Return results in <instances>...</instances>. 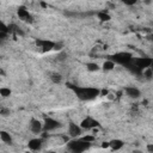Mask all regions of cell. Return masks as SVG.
<instances>
[{"label":"cell","mask_w":153,"mask_h":153,"mask_svg":"<svg viewBox=\"0 0 153 153\" xmlns=\"http://www.w3.org/2000/svg\"><path fill=\"white\" fill-rule=\"evenodd\" d=\"M69 87L74 91L76 97L81 100H92L99 96L100 90L97 87H85V86H74L69 85Z\"/></svg>","instance_id":"obj_1"},{"label":"cell","mask_w":153,"mask_h":153,"mask_svg":"<svg viewBox=\"0 0 153 153\" xmlns=\"http://www.w3.org/2000/svg\"><path fill=\"white\" fill-rule=\"evenodd\" d=\"M91 147V143L85 142L80 137L78 139H72L71 141H67V148L71 153H84Z\"/></svg>","instance_id":"obj_2"},{"label":"cell","mask_w":153,"mask_h":153,"mask_svg":"<svg viewBox=\"0 0 153 153\" xmlns=\"http://www.w3.org/2000/svg\"><path fill=\"white\" fill-rule=\"evenodd\" d=\"M109 60H111L115 65L118 63V65H121V66L128 67V66L133 62L134 57H133V55H131L130 53H127V51H120V53H116V54L109 56Z\"/></svg>","instance_id":"obj_3"},{"label":"cell","mask_w":153,"mask_h":153,"mask_svg":"<svg viewBox=\"0 0 153 153\" xmlns=\"http://www.w3.org/2000/svg\"><path fill=\"white\" fill-rule=\"evenodd\" d=\"M61 127H62V124L60 121H57L53 117H45L44 118V122H43V130L44 131H53V130H56Z\"/></svg>","instance_id":"obj_4"},{"label":"cell","mask_w":153,"mask_h":153,"mask_svg":"<svg viewBox=\"0 0 153 153\" xmlns=\"http://www.w3.org/2000/svg\"><path fill=\"white\" fill-rule=\"evenodd\" d=\"M152 62H153V60L151 57H147V56H145V57H137V59H134L133 60L134 66L136 68H139L141 72L143 69H146V68H149L152 66Z\"/></svg>","instance_id":"obj_5"},{"label":"cell","mask_w":153,"mask_h":153,"mask_svg":"<svg viewBox=\"0 0 153 153\" xmlns=\"http://www.w3.org/2000/svg\"><path fill=\"white\" fill-rule=\"evenodd\" d=\"M17 14H18V18L25 23H29L31 24L33 22V17L32 14L30 13V11L25 7V6H19L18 10H17Z\"/></svg>","instance_id":"obj_6"},{"label":"cell","mask_w":153,"mask_h":153,"mask_svg":"<svg viewBox=\"0 0 153 153\" xmlns=\"http://www.w3.org/2000/svg\"><path fill=\"white\" fill-rule=\"evenodd\" d=\"M37 47L43 51V53H49L51 50L55 49V42L50 41V39H37L36 41Z\"/></svg>","instance_id":"obj_7"},{"label":"cell","mask_w":153,"mask_h":153,"mask_svg":"<svg viewBox=\"0 0 153 153\" xmlns=\"http://www.w3.org/2000/svg\"><path fill=\"white\" fill-rule=\"evenodd\" d=\"M79 126H80L81 129L88 130V129H94V128L99 127L100 124H99V122H98L96 118H93V117H91V116H87V117H85V118L80 122Z\"/></svg>","instance_id":"obj_8"},{"label":"cell","mask_w":153,"mask_h":153,"mask_svg":"<svg viewBox=\"0 0 153 153\" xmlns=\"http://www.w3.org/2000/svg\"><path fill=\"white\" fill-rule=\"evenodd\" d=\"M81 133H82V129L80 128L79 124L74 123V122H69L68 124V135L72 137V139H78L81 136Z\"/></svg>","instance_id":"obj_9"},{"label":"cell","mask_w":153,"mask_h":153,"mask_svg":"<svg viewBox=\"0 0 153 153\" xmlns=\"http://www.w3.org/2000/svg\"><path fill=\"white\" fill-rule=\"evenodd\" d=\"M29 128L31 130V133L33 134H41L43 130V122H41L37 118H31L30 123H29Z\"/></svg>","instance_id":"obj_10"},{"label":"cell","mask_w":153,"mask_h":153,"mask_svg":"<svg viewBox=\"0 0 153 153\" xmlns=\"http://www.w3.org/2000/svg\"><path fill=\"white\" fill-rule=\"evenodd\" d=\"M42 147H43V140L41 137H33V139L29 140V142H27V148L32 152L41 151Z\"/></svg>","instance_id":"obj_11"},{"label":"cell","mask_w":153,"mask_h":153,"mask_svg":"<svg viewBox=\"0 0 153 153\" xmlns=\"http://www.w3.org/2000/svg\"><path fill=\"white\" fill-rule=\"evenodd\" d=\"M124 92H126V94H127L128 97H130V98H139V97L141 96L140 90H139L137 87H135V86H127V87L124 88Z\"/></svg>","instance_id":"obj_12"},{"label":"cell","mask_w":153,"mask_h":153,"mask_svg":"<svg viewBox=\"0 0 153 153\" xmlns=\"http://www.w3.org/2000/svg\"><path fill=\"white\" fill-rule=\"evenodd\" d=\"M123 146H124V142L120 139H112L111 141H109V148H111L112 151H120Z\"/></svg>","instance_id":"obj_13"},{"label":"cell","mask_w":153,"mask_h":153,"mask_svg":"<svg viewBox=\"0 0 153 153\" xmlns=\"http://www.w3.org/2000/svg\"><path fill=\"white\" fill-rule=\"evenodd\" d=\"M0 140L4 143H7V145H12V142H13V139H12L11 134L6 130H0Z\"/></svg>","instance_id":"obj_14"},{"label":"cell","mask_w":153,"mask_h":153,"mask_svg":"<svg viewBox=\"0 0 153 153\" xmlns=\"http://www.w3.org/2000/svg\"><path fill=\"white\" fill-rule=\"evenodd\" d=\"M115 63L111 61V60H105L104 62H103V65H102V68L104 69V71H106V72H109V71H112L114 68H115Z\"/></svg>","instance_id":"obj_15"},{"label":"cell","mask_w":153,"mask_h":153,"mask_svg":"<svg viewBox=\"0 0 153 153\" xmlns=\"http://www.w3.org/2000/svg\"><path fill=\"white\" fill-rule=\"evenodd\" d=\"M97 17H98V19L102 20V22H109V20L111 19L110 14H109L108 12H105V11H100V12H98V13H97Z\"/></svg>","instance_id":"obj_16"},{"label":"cell","mask_w":153,"mask_h":153,"mask_svg":"<svg viewBox=\"0 0 153 153\" xmlns=\"http://www.w3.org/2000/svg\"><path fill=\"white\" fill-rule=\"evenodd\" d=\"M86 69L90 71V72H97V71L100 69V67L96 62H88V63H86Z\"/></svg>","instance_id":"obj_17"},{"label":"cell","mask_w":153,"mask_h":153,"mask_svg":"<svg viewBox=\"0 0 153 153\" xmlns=\"http://www.w3.org/2000/svg\"><path fill=\"white\" fill-rule=\"evenodd\" d=\"M50 80L54 82V84H60L61 82V80H62V76H61V74L60 73H51L50 74Z\"/></svg>","instance_id":"obj_18"},{"label":"cell","mask_w":153,"mask_h":153,"mask_svg":"<svg viewBox=\"0 0 153 153\" xmlns=\"http://www.w3.org/2000/svg\"><path fill=\"white\" fill-rule=\"evenodd\" d=\"M11 94H12L11 88H8V87H0V96L2 98H8Z\"/></svg>","instance_id":"obj_19"},{"label":"cell","mask_w":153,"mask_h":153,"mask_svg":"<svg viewBox=\"0 0 153 153\" xmlns=\"http://www.w3.org/2000/svg\"><path fill=\"white\" fill-rule=\"evenodd\" d=\"M142 74H143V76H145L147 80H151L152 76H153V71H152V68L149 67V68L143 69V71H142Z\"/></svg>","instance_id":"obj_20"},{"label":"cell","mask_w":153,"mask_h":153,"mask_svg":"<svg viewBox=\"0 0 153 153\" xmlns=\"http://www.w3.org/2000/svg\"><path fill=\"white\" fill-rule=\"evenodd\" d=\"M80 139H81V140H84L85 142L92 143V142L94 141V139H96V137H94L93 135H90V134H88V135H84V136H80Z\"/></svg>","instance_id":"obj_21"},{"label":"cell","mask_w":153,"mask_h":153,"mask_svg":"<svg viewBox=\"0 0 153 153\" xmlns=\"http://www.w3.org/2000/svg\"><path fill=\"white\" fill-rule=\"evenodd\" d=\"M0 32H4V33H8V25H6L4 22L0 20Z\"/></svg>","instance_id":"obj_22"},{"label":"cell","mask_w":153,"mask_h":153,"mask_svg":"<svg viewBox=\"0 0 153 153\" xmlns=\"http://www.w3.org/2000/svg\"><path fill=\"white\" fill-rule=\"evenodd\" d=\"M7 38V33H4V32H0V42L5 41Z\"/></svg>","instance_id":"obj_23"},{"label":"cell","mask_w":153,"mask_h":153,"mask_svg":"<svg viewBox=\"0 0 153 153\" xmlns=\"http://www.w3.org/2000/svg\"><path fill=\"white\" fill-rule=\"evenodd\" d=\"M147 151H148V153H153V145L152 143L147 145Z\"/></svg>","instance_id":"obj_24"},{"label":"cell","mask_w":153,"mask_h":153,"mask_svg":"<svg viewBox=\"0 0 153 153\" xmlns=\"http://www.w3.org/2000/svg\"><path fill=\"white\" fill-rule=\"evenodd\" d=\"M102 147H103V148H109V141H104V142L102 143Z\"/></svg>","instance_id":"obj_25"},{"label":"cell","mask_w":153,"mask_h":153,"mask_svg":"<svg viewBox=\"0 0 153 153\" xmlns=\"http://www.w3.org/2000/svg\"><path fill=\"white\" fill-rule=\"evenodd\" d=\"M126 4L127 5H133V4H135V1H126Z\"/></svg>","instance_id":"obj_26"},{"label":"cell","mask_w":153,"mask_h":153,"mask_svg":"<svg viewBox=\"0 0 153 153\" xmlns=\"http://www.w3.org/2000/svg\"><path fill=\"white\" fill-rule=\"evenodd\" d=\"M63 153H68V152H63Z\"/></svg>","instance_id":"obj_27"}]
</instances>
